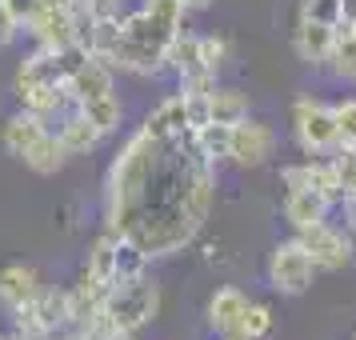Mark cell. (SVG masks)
Wrapping results in <instances>:
<instances>
[{
    "mask_svg": "<svg viewBox=\"0 0 356 340\" xmlns=\"http://www.w3.org/2000/svg\"><path fill=\"white\" fill-rule=\"evenodd\" d=\"M209 113H212V124H241V120H248V97L241 88L216 84L209 92Z\"/></svg>",
    "mask_w": 356,
    "mask_h": 340,
    "instance_id": "18",
    "label": "cell"
},
{
    "mask_svg": "<svg viewBox=\"0 0 356 340\" xmlns=\"http://www.w3.org/2000/svg\"><path fill=\"white\" fill-rule=\"evenodd\" d=\"M20 36V20L13 17V8H8V0H0V49H8L13 40Z\"/></svg>",
    "mask_w": 356,
    "mask_h": 340,
    "instance_id": "26",
    "label": "cell"
},
{
    "mask_svg": "<svg viewBox=\"0 0 356 340\" xmlns=\"http://www.w3.org/2000/svg\"><path fill=\"white\" fill-rule=\"evenodd\" d=\"M108 340H136V332H113Z\"/></svg>",
    "mask_w": 356,
    "mask_h": 340,
    "instance_id": "31",
    "label": "cell"
},
{
    "mask_svg": "<svg viewBox=\"0 0 356 340\" xmlns=\"http://www.w3.org/2000/svg\"><path fill=\"white\" fill-rule=\"evenodd\" d=\"M292 136H296L305 156L337 152V108L312 97L292 100Z\"/></svg>",
    "mask_w": 356,
    "mask_h": 340,
    "instance_id": "3",
    "label": "cell"
},
{
    "mask_svg": "<svg viewBox=\"0 0 356 340\" xmlns=\"http://www.w3.org/2000/svg\"><path fill=\"white\" fill-rule=\"evenodd\" d=\"M276 129L264 124V120H241L232 124V148H228V164L236 168H264V164L276 156Z\"/></svg>",
    "mask_w": 356,
    "mask_h": 340,
    "instance_id": "7",
    "label": "cell"
},
{
    "mask_svg": "<svg viewBox=\"0 0 356 340\" xmlns=\"http://www.w3.org/2000/svg\"><path fill=\"white\" fill-rule=\"evenodd\" d=\"M337 108V148H356V97L332 104Z\"/></svg>",
    "mask_w": 356,
    "mask_h": 340,
    "instance_id": "24",
    "label": "cell"
},
{
    "mask_svg": "<svg viewBox=\"0 0 356 340\" xmlns=\"http://www.w3.org/2000/svg\"><path fill=\"white\" fill-rule=\"evenodd\" d=\"M344 17L356 20V0H344Z\"/></svg>",
    "mask_w": 356,
    "mask_h": 340,
    "instance_id": "30",
    "label": "cell"
},
{
    "mask_svg": "<svg viewBox=\"0 0 356 340\" xmlns=\"http://www.w3.org/2000/svg\"><path fill=\"white\" fill-rule=\"evenodd\" d=\"M348 29H353V36H356V20H348Z\"/></svg>",
    "mask_w": 356,
    "mask_h": 340,
    "instance_id": "32",
    "label": "cell"
},
{
    "mask_svg": "<svg viewBox=\"0 0 356 340\" xmlns=\"http://www.w3.org/2000/svg\"><path fill=\"white\" fill-rule=\"evenodd\" d=\"M353 244H356V228H353Z\"/></svg>",
    "mask_w": 356,
    "mask_h": 340,
    "instance_id": "34",
    "label": "cell"
},
{
    "mask_svg": "<svg viewBox=\"0 0 356 340\" xmlns=\"http://www.w3.org/2000/svg\"><path fill=\"white\" fill-rule=\"evenodd\" d=\"M44 132H52V120L29 113V108H20V113H13L8 120H4V129H0V145H4V152H8L13 161H24L29 148H33Z\"/></svg>",
    "mask_w": 356,
    "mask_h": 340,
    "instance_id": "10",
    "label": "cell"
},
{
    "mask_svg": "<svg viewBox=\"0 0 356 340\" xmlns=\"http://www.w3.org/2000/svg\"><path fill=\"white\" fill-rule=\"evenodd\" d=\"M180 4H184V8H188V13H200V8H212V4H216V0H180Z\"/></svg>",
    "mask_w": 356,
    "mask_h": 340,
    "instance_id": "29",
    "label": "cell"
},
{
    "mask_svg": "<svg viewBox=\"0 0 356 340\" xmlns=\"http://www.w3.org/2000/svg\"><path fill=\"white\" fill-rule=\"evenodd\" d=\"M264 276H268V289L280 292V296H305L312 289V280H316V264H312L305 244L292 236V241H280L268 252Z\"/></svg>",
    "mask_w": 356,
    "mask_h": 340,
    "instance_id": "4",
    "label": "cell"
},
{
    "mask_svg": "<svg viewBox=\"0 0 356 340\" xmlns=\"http://www.w3.org/2000/svg\"><path fill=\"white\" fill-rule=\"evenodd\" d=\"M68 161H72V156L65 152L60 136H56V129H52V132H44V136H40V140L29 148V156H24L20 164H24L29 172H36V177H56V172H60Z\"/></svg>",
    "mask_w": 356,
    "mask_h": 340,
    "instance_id": "16",
    "label": "cell"
},
{
    "mask_svg": "<svg viewBox=\"0 0 356 340\" xmlns=\"http://www.w3.org/2000/svg\"><path fill=\"white\" fill-rule=\"evenodd\" d=\"M44 292V280L33 264H4L0 268V308L8 316H17L20 308H29Z\"/></svg>",
    "mask_w": 356,
    "mask_h": 340,
    "instance_id": "9",
    "label": "cell"
},
{
    "mask_svg": "<svg viewBox=\"0 0 356 340\" xmlns=\"http://www.w3.org/2000/svg\"><path fill=\"white\" fill-rule=\"evenodd\" d=\"M76 108H84V116H88L104 136L116 132L120 129V120H124V104H120L116 92H108V97H100V100H88V104H76Z\"/></svg>",
    "mask_w": 356,
    "mask_h": 340,
    "instance_id": "21",
    "label": "cell"
},
{
    "mask_svg": "<svg viewBox=\"0 0 356 340\" xmlns=\"http://www.w3.org/2000/svg\"><path fill=\"white\" fill-rule=\"evenodd\" d=\"M220 340H241V337H220Z\"/></svg>",
    "mask_w": 356,
    "mask_h": 340,
    "instance_id": "33",
    "label": "cell"
},
{
    "mask_svg": "<svg viewBox=\"0 0 356 340\" xmlns=\"http://www.w3.org/2000/svg\"><path fill=\"white\" fill-rule=\"evenodd\" d=\"M296 241L308 248V257H312V264H316V273H340V268H348V260L356 257L353 228L344 232V228L328 225V220H321V225H312V228H300Z\"/></svg>",
    "mask_w": 356,
    "mask_h": 340,
    "instance_id": "6",
    "label": "cell"
},
{
    "mask_svg": "<svg viewBox=\"0 0 356 340\" xmlns=\"http://www.w3.org/2000/svg\"><path fill=\"white\" fill-rule=\"evenodd\" d=\"M340 209H344V220H348V228H356V188L344 200H340Z\"/></svg>",
    "mask_w": 356,
    "mask_h": 340,
    "instance_id": "28",
    "label": "cell"
},
{
    "mask_svg": "<svg viewBox=\"0 0 356 340\" xmlns=\"http://www.w3.org/2000/svg\"><path fill=\"white\" fill-rule=\"evenodd\" d=\"M193 145L209 164H225L228 148H232V124H204V129H196Z\"/></svg>",
    "mask_w": 356,
    "mask_h": 340,
    "instance_id": "19",
    "label": "cell"
},
{
    "mask_svg": "<svg viewBox=\"0 0 356 340\" xmlns=\"http://www.w3.org/2000/svg\"><path fill=\"white\" fill-rule=\"evenodd\" d=\"M188 8L180 0H145L120 17V44L113 52V68L132 72V76H156L168 68V52L184 33Z\"/></svg>",
    "mask_w": 356,
    "mask_h": 340,
    "instance_id": "1",
    "label": "cell"
},
{
    "mask_svg": "<svg viewBox=\"0 0 356 340\" xmlns=\"http://www.w3.org/2000/svg\"><path fill=\"white\" fill-rule=\"evenodd\" d=\"M280 209H284V220L292 225V232H300V228H312L321 220H328V212L337 204L324 193H316V188H289Z\"/></svg>",
    "mask_w": 356,
    "mask_h": 340,
    "instance_id": "12",
    "label": "cell"
},
{
    "mask_svg": "<svg viewBox=\"0 0 356 340\" xmlns=\"http://www.w3.org/2000/svg\"><path fill=\"white\" fill-rule=\"evenodd\" d=\"M328 72L332 76H340V81H356V36L348 24H340L337 33V44H332V52H328Z\"/></svg>",
    "mask_w": 356,
    "mask_h": 340,
    "instance_id": "20",
    "label": "cell"
},
{
    "mask_svg": "<svg viewBox=\"0 0 356 340\" xmlns=\"http://www.w3.org/2000/svg\"><path fill=\"white\" fill-rule=\"evenodd\" d=\"M8 8H13V17L20 20V29H24L29 20H36V13L44 8V0H8Z\"/></svg>",
    "mask_w": 356,
    "mask_h": 340,
    "instance_id": "27",
    "label": "cell"
},
{
    "mask_svg": "<svg viewBox=\"0 0 356 340\" xmlns=\"http://www.w3.org/2000/svg\"><path fill=\"white\" fill-rule=\"evenodd\" d=\"M273 324H276L273 308L260 305V300H248V308H244V316H241V328H236V337H241V340H268Z\"/></svg>",
    "mask_w": 356,
    "mask_h": 340,
    "instance_id": "23",
    "label": "cell"
},
{
    "mask_svg": "<svg viewBox=\"0 0 356 340\" xmlns=\"http://www.w3.org/2000/svg\"><path fill=\"white\" fill-rule=\"evenodd\" d=\"M200 56H204L209 72H220L228 60V40L225 36H200Z\"/></svg>",
    "mask_w": 356,
    "mask_h": 340,
    "instance_id": "25",
    "label": "cell"
},
{
    "mask_svg": "<svg viewBox=\"0 0 356 340\" xmlns=\"http://www.w3.org/2000/svg\"><path fill=\"white\" fill-rule=\"evenodd\" d=\"M337 33L332 24H312V20H296V33H292V52L312 68L328 65V52L337 44Z\"/></svg>",
    "mask_w": 356,
    "mask_h": 340,
    "instance_id": "14",
    "label": "cell"
},
{
    "mask_svg": "<svg viewBox=\"0 0 356 340\" xmlns=\"http://www.w3.org/2000/svg\"><path fill=\"white\" fill-rule=\"evenodd\" d=\"M116 236L113 228H104L97 241L88 244V257H84V276H92L100 284H116Z\"/></svg>",
    "mask_w": 356,
    "mask_h": 340,
    "instance_id": "17",
    "label": "cell"
},
{
    "mask_svg": "<svg viewBox=\"0 0 356 340\" xmlns=\"http://www.w3.org/2000/svg\"><path fill=\"white\" fill-rule=\"evenodd\" d=\"M104 312L113 316V324L120 332H140L161 312V284L148 273L132 276V280H116L108 300H104Z\"/></svg>",
    "mask_w": 356,
    "mask_h": 340,
    "instance_id": "2",
    "label": "cell"
},
{
    "mask_svg": "<svg viewBox=\"0 0 356 340\" xmlns=\"http://www.w3.org/2000/svg\"><path fill=\"white\" fill-rule=\"evenodd\" d=\"M145 132H152L156 140H180V136H193V129H188V116H184V100H180V92H172V97H164L152 113L145 116V124H140Z\"/></svg>",
    "mask_w": 356,
    "mask_h": 340,
    "instance_id": "15",
    "label": "cell"
},
{
    "mask_svg": "<svg viewBox=\"0 0 356 340\" xmlns=\"http://www.w3.org/2000/svg\"><path fill=\"white\" fill-rule=\"evenodd\" d=\"M56 136H60V145H65L68 156H88V152H97L100 140H104V132L84 116V108H68L60 120H56Z\"/></svg>",
    "mask_w": 356,
    "mask_h": 340,
    "instance_id": "13",
    "label": "cell"
},
{
    "mask_svg": "<svg viewBox=\"0 0 356 340\" xmlns=\"http://www.w3.org/2000/svg\"><path fill=\"white\" fill-rule=\"evenodd\" d=\"M244 308H248V296L236 284H220L209 296V305H204V321H209V328L216 337H236Z\"/></svg>",
    "mask_w": 356,
    "mask_h": 340,
    "instance_id": "11",
    "label": "cell"
},
{
    "mask_svg": "<svg viewBox=\"0 0 356 340\" xmlns=\"http://www.w3.org/2000/svg\"><path fill=\"white\" fill-rule=\"evenodd\" d=\"M296 20L332 24V29L348 24V17H344V0H300V4H296Z\"/></svg>",
    "mask_w": 356,
    "mask_h": 340,
    "instance_id": "22",
    "label": "cell"
},
{
    "mask_svg": "<svg viewBox=\"0 0 356 340\" xmlns=\"http://www.w3.org/2000/svg\"><path fill=\"white\" fill-rule=\"evenodd\" d=\"M68 92H72V104H88V100H100L116 92V68L108 60H100V56H84L81 65L72 68V76H68Z\"/></svg>",
    "mask_w": 356,
    "mask_h": 340,
    "instance_id": "8",
    "label": "cell"
},
{
    "mask_svg": "<svg viewBox=\"0 0 356 340\" xmlns=\"http://www.w3.org/2000/svg\"><path fill=\"white\" fill-rule=\"evenodd\" d=\"M17 332L24 340H56L60 332H68V289H49L36 296L29 308H20L17 316Z\"/></svg>",
    "mask_w": 356,
    "mask_h": 340,
    "instance_id": "5",
    "label": "cell"
}]
</instances>
